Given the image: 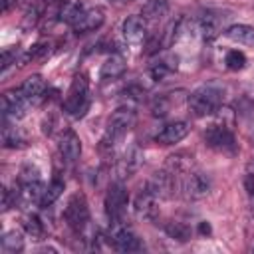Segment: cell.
Returning <instances> with one entry per match:
<instances>
[{"mask_svg":"<svg viewBox=\"0 0 254 254\" xmlns=\"http://www.w3.org/2000/svg\"><path fill=\"white\" fill-rule=\"evenodd\" d=\"M123 71H125V60L119 54H113V56H109L103 62L101 71H99V77L101 79H117V77L123 75Z\"/></svg>","mask_w":254,"mask_h":254,"instance_id":"obj_18","label":"cell"},{"mask_svg":"<svg viewBox=\"0 0 254 254\" xmlns=\"http://www.w3.org/2000/svg\"><path fill=\"white\" fill-rule=\"evenodd\" d=\"M2 141H4L6 147H20V145H24V137L20 135V131L16 127H10V125H4Z\"/></svg>","mask_w":254,"mask_h":254,"instance_id":"obj_22","label":"cell"},{"mask_svg":"<svg viewBox=\"0 0 254 254\" xmlns=\"http://www.w3.org/2000/svg\"><path fill=\"white\" fill-rule=\"evenodd\" d=\"M89 107V83L85 75H75L65 99H64V111L71 117H81Z\"/></svg>","mask_w":254,"mask_h":254,"instance_id":"obj_4","label":"cell"},{"mask_svg":"<svg viewBox=\"0 0 254 254\" xmlns=\"http://www.w3.org/2000/svg\"><path fill=\"white\" fill-rule=\"evenodd\" d=\"M121 32H123V38L129 44H141L147 36V26H145L143 16H127L123 20Z\"/></svg>","mask_w":254,"mask_h":254,"instance_id":"obj_12","label":"cell"},{"mask_svg":"<svg viewBox=\"0 0 254 254\" xmlns=\"http://www.w3.org/2000/svg\"><path fill=\"white\" fill-rule=\"evenodd\" d=\"M0 248H2L4 254H16V252H20V250L24 248V238H22V234H20L18 230H8V232H4V236H2V240H0Z\"/></svg>","mask_w":254,"mask_h":254,"instance_id":"obj_19","label":"cell"},{"mask_svg":"<svg viewBox=\"0 0 254 254\" xmlns=\"http://www.w3.org/2000/svg\"><path fill=\"white\" fill-rule=\"evenodd\" d=\"M181 187L187 192V196H190V198H202L210 190V179L204 173H200V171H192V173L189 171Z\"/></svg>","mask_w":254,"mask_h":254,"instance_id":"obj_10","label":"cell"},{"mask_svg":"<svg viewBox=\"0 0 254 254\" xmlns=\"http://www.w3.org/2000/svg\"><path fill=\"white\" fill-rule=\"evenodd\" d=\"M224 36L230 42H234V44L254 48V26H248V24H232V26H228L224 30Z\"/></svg>","mask_w":254,"mask_h":254,"instance_id":"obj_14","label":"cell"},{"mask_svg":"<svg viewBox=\"0 0 254 254\" xmlns=\"http://www.w3.org/2000/svg\"><path fill=\"white\" fill-rule=\"evenodd\" d=\"M133 123H135V111L131 107H127V105L117 107L113 111V115L109 117L107 127L103 131L101 149H113L127 135V131L133 127Z\"/></svg>","mask_w":254,"mask_h":254,"instance_id":"obj_2","label":"cell"},{"mask_svg":"<svg viewBox=\"0 0 254 254\" xmlns=\"http://www.w3.org/2000/svg\"><path fill=\"white\" fill-rule=\"evenodd\" d=\"M20 93L30 101V103H36L44 93H46V81L42 75H30L22 81V85L18 87Z\"/></svg>","mask_w":254,"mask_h":254,"instance_id":"obj_15","label":"cell"},{"mask_svg":"<svg viewBox=\"0 0 254 254\" xmlns=\"http://www.w3.org/2000/svg\"><path fill=\"white\" fill-rule=\"evenodd\" d=\"M109 244L113 246V250L117 252H137L143 248L139 236L127 228L125 224L119 222H111V228H109Z\"/></svg>","mask_w":254,"mask_h":254,"instance_id":"obj_6","label":"cell"},{"mask_svg":"<svg viewBox=\"0 0 254 254\" xmlns=\"http://www.w3.org/2000/svg\"><path fill=\"white\" fill-rule=\"evenodd\" d=\"M224 64H226L228 69L238 71V69H242L246 65V56L242 52H238V50H230L226 54V58H224Z\"/></svg>","mask_w":254,"mask_h":254,"instance_id":"obj_23","label":"cell"},{"mask_svg":"<svg viewBox=\"0 0 254 254\" xmlns=\"http://www.w3.org/2000/svg\"><path fill=\"white\" fill-rule=\"evenodd\" d=\"M24 228H26V232H28L32 238H40V236L44 234V224H42V220H40L36 214L28 216V218L24 220Z\"/></svg>","mask_w":254,"mask_h":254,"instance_id":"obj_24","label":"cell"},{"mask_svg":"<svg viewBox=\"0 0 254 254\" xmlns=\"http://www.w3.org/2000/svg\"><path fill=\"white\" fill-rule=\"evenodd\" d=\"M190 127L187 121H173V123H167L157 135H155V141L161 143V145H175L179 141H183L187 135H189Z\"/></svg>","mask_w":254,"mask_h":254,"instance_id":"obj_11","label":"cell"},{"mask_svg":"<svg viewBox=\"0 0 254 254\" xmlns=\"http://www.w3.org/2000/svg\"><path fill=\"white\" fill-rule=\"evenodd\" d=\"M169 12V0H147L141 8V16L145 22H159Z\"/></svg>","mask_w":254,"mask_h":254,"instance_id":"obj_17","label":"cell"},{"mask_svg":"<svg viewBox=\"0 0 254 254\" xmlns=\"http://www.w3.org/2000/svg\"><path fill=\"white\" fill-rule=\"evenodd\" d=\"M62 190H64V183H62L60 179L52 181V183L46 187V190H44V194H42V198H40V204H38V206H50V204H54V202L60 198Z\"/></svg>","mask_w":254,"mask_h":254,"instance_id":"obj_20","label":"cell"},{"mask_svg":"<svg viewBox=\"0 0 254 254\" xmlns=\"http://www.w3.org/2000/svg\"><path fill=\"white\" fill-rule=\"evenodd\" d=\"M204 139H206L208 147H212L216 151H222V153H234V149H236L234 135L224 125H210L204 133Z\"/></svg>","mask_w":254,"mask_h":254,"instance_id":"obj_8","label":"cell"},{"mask_svg":"<svg viewBox=\"0 0 254 254\" xmlns=\"http://www.w3.org/2000/svg\"><path fill=\"white\" fill-rule=\"evenodd\" d=\"M224 99V91L222 87L214 85V83H206L196 87L190 95H189V107L196 117H204V115H212L220 109Z\"/></svg>","mask_w":254,"mask_h":254,"instance_id":"obj_1","label":"cell"},{"mask_svg":"<svg viewBox=\"0 0 254 254\" xmlns=\"http://www.w3.org/2000/svg\"><path fill=\"white\" fill-rule=\"evenodd\" d=\"M222 22H224V16L220 12H212V10L204 12L200 16V20H198V28H200L202 38L204 40L216 38L220 34V30H222Z\"/></svg>","mask_w":254,"mask_h":254,"instance_id":"obj_13","label":"cell"},{"mask_svg":"<svg viewBox=\"0 0 254 254\" xmlns=\"http://www.w3.org/2000/svg\"><path fill=\"white\" fill-rule=\"evenodd\" d=\"M64 18H65V22L73 28L75 34L93 32V30H97V28L103 24V20H105L101 8H85L83 4H71V6H67Z\"/></svg>","mask_w":254,"mask_h":254,"instance_id":"obj_3","label":"cell"},{"mask_svg":"<svg viewBox=\"0 0 254 254\" xmlns=\"http://www.w3.org/2000/svg\"><path fill=\"white\" fill-rule=\"evenodd\" d=\"M157 200H159V198L145 187V189L139 192L137 200H135V210H137V214L143 216V218H155V216H157Z\"/></svg>","mask_w":254,"mask_h":254,"instance_id":"obj_16","label":"cell"},{"mask_svg":"<svg viewBox=\"0 0 254 254\" xmlns=\"http://www.w3.org/2000/svg\"><path fill=\"white\" fill-rule=\"evenodd\" d=\"M127 200H129V194H127V189L123 183H113L105 194V214L109 218V222H119L125 208H127Z\"/></svg>","mask_w":254,"mask_h":254,"instance_id":"obj_7","label":"cell"},{"mask_svg":"<svg viewBox=\"0 0 254 254\" xmlns=\"http://www.w3.org/2000/svg\"><path fill=\"white\" fill-rule=\"evenodd\" d=\"M167 232H169V236H173V238H177V240H189V228L183 226L181 222H171V224H167Z\"/></svg>","mask_w":254,"mask_h":254,"instance_id":"obj_25","label":"cell"},{"mask_svg":"<svg viewBox=\"0 0 254 254\" xmlns=\"http://www.w3.org/2000/svg\"><path fill=\"white\" fill-rule=\"evenodd\" d=\"M139 159H141V155H139L137 147H133L131 151H127L125 157H123V161H121V177H129L139 167Z\"/></svg>","mask_w":254,"mask_h":254,"instance_id":"obj_21","label":"cell"},{"mask_svg":"<svg viewBox=\"0 0 254 254\" xmlns=\"http://www.w3.org/2000/svg\"><path fill=\"white\" fill-rule=\"evenodd\" d=\"M58 151H60V157L65 165H75L79 155H81V141L79 137L73 133V131H65L62 137H60V143H58Z\"/></svg>","mask_w":254,"mask_h":254,"instance_id":"obj_9","label":"cell"},{"mask_svg":"<svg viewBox=\"0 0 254 254\" xmlns=\"http://www.w3.org/2000/svg\"><path fill=\"white\" fill-rule=\"evenodd\" d=\"M64 218L67 222V226L73 230V232H83V228L87 226L89 222V206H87V200L81 192L73 194L67 204H65V210H64Z\"/></svg>","mask_w":254,"mask_h":254,"instance_id":"obj_5","label":"cell"}]
</instances>
